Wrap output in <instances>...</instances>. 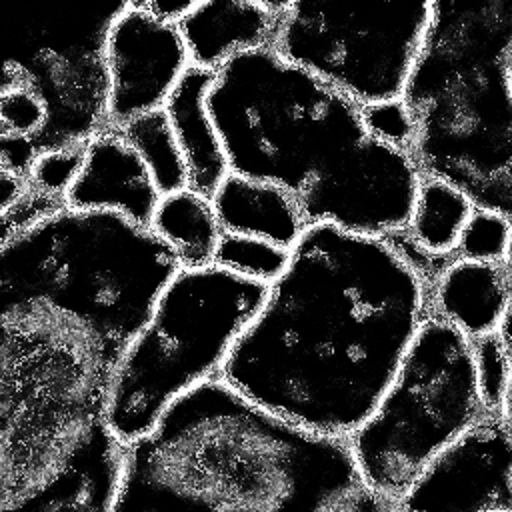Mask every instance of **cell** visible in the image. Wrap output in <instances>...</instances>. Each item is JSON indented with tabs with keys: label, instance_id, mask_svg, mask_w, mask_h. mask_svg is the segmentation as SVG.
<instances>
[{
	"label": "cell",
	"instance_id": "6da1fadb",
	"mask_svg": "<svg viewBox=\"0 0 512 512\" xmlns=\"http://www.w3.org/2000/svg\"><path fill=\"white\" fill-rule=\"evenodd\" d=\"M438 270L404 234L308 224L220 378L296 426L350 438L430 316Z\"/></svg>",
	"mask_w": 512,
	"mask_h": 512
},
{
	"label": "cell",
	"instance_id": "7a4b0ae2",
	"mask_svg": "<svg viewBox=\"0 0 512 512\" xmlns=\"http://www.w3.org/2000/svg\"><path fill=\"white\" fill-rule=\"evenodd\" d=\"M206 106L230 172L284 188L306 224L404 234L422 174L354 100L262 48L216 72Z\"/></svg>",
	"mask_w": 512,
	"mask_h": 512
},
{
	"label": "cell",
	"instance_id": "3957f363",
	"mask_svg": "<svg viewBox=\"0 0 512 512\" xmlns=\"http://www.w3.org/2000/svg\"><path fill=\"white\" fill-rule=\"evenodd\" d=\"M362 484L348 438L296 426L212 378L122 446L108 512H332Z\"/></svg>",
	"mask_w": 512,
	"mask_h": 512
},
{
	"label": "cell",
	"instance_id": "277c9868",
	"mask_svg": "<svg viewBox=\"0 0 512 512\" xmlns=\"http://www.w3.org/2000/svg\"><path fill=\"white\" fill-rule=\"evenodd\" d=\"M126 342L42 292H0V512H20L106 438Z\"/></svg>",
	"mask_w": 512,
	"mask_h": 512
},
{
	"label": "cell",
	"instance_id": "5b68a950",
	"mask_svg": "<svg viewBox=\"0 0 512 512\" xmlns=\"http://www.w3.org/2000/svg\"><path fill=\"white\" fill-rule=\"evenodd\" d=\"M512 0H432L402 94L410 154L474 208L512 218Z\"/></svg>",
	"mask_w": 512,
	"mask_h": 512
},
{
	"label": "cell",
	"instance_id": "8992f818",
	"mask_svg": "<svg viewBox=\"0 0 512 512\" xmlns=\"http://www.w3.org/2000/svg\"><path fill=\"white\" fill-rule=\"evenodd\" d=\"M180 270L150 228L104 210L60 208L0 242V292H42L126 344Z\"/></svg>",
	"mask_w": 512,
	"mask_h": 512
},
{
	"label": "cell",
	"instance_id": "52a82bcc",
	"mask_svg": "<svg viewBox=\"0 0 512 512\" xmlns=\"http://www.w3.org/2000/svg\"><path fill=\"white\" fill-rule=\"evenodd\" d=\"M266 292L268 284L216 264L176 272L110 382L104 422L120 446L150 432L176 398L220 378Z\"/></svg>",
	"mask_w": 512,
	"mask_h": 512
},
{
	"label": "cell",
	"instance_id": "ba28073f",
	"mask_svg": "<svg viewBox=\"0 0 512 512\" xmlns=\"http://www.w3.org/2000/svg\"><path fill=\"white\" fill-rule=\"evenodd\" d=\"M128 0L62 10L16 30L0 86V172L26 178L46 152L108 128L106 38Z\"/></svg>",
	"mask_w": 512,
	"mask_h": 512
},
{
	"label": "cell",
	"instance_id": "9c48e42d",
	"mask_svg": "<svg viewBox=\"0 0 512 512\" xmlns=\"http://www.w3.org/2000/svg\"><path fill=\"white\" fill-rule=\"evenodd\" d=\"M486 414L472 340L430 312L382 400L348 438L362 482L400 506L426 466Z\"/></svg>",
	"mask_w": 512,
	"mask_h": 512
},
{
	"label": "cell",
	"instance_id": "30bf717a",
	"mask_svg": "<svg viewBox=\"0 0 512 512\" xmlns=\"http://www.w3.org/2000/svg\"><path fill=\"white\" fill-rule=\"evenodd\" d=\"M430 18L432 0H284L270 48L366 108L402 98Z\"/></svg>",
	"mask_w": 512,
	"mask_h": 512
},
{
	"label": "cell",
	"instance_id": "8fae6325",
	"mask_svg": "<svg viewBox=\"0 0 512 512\" xmlns=\"http://www.w3.org/2000/svg\"><path fill=\"white\" fill-rule=\"evenodd\" d=\"M400 512H512V434L486 414L448 444L400 500Z\"/></svg>",
	"mask_w": 512,
	"mask_h": 512
},
{
	"label": "cell",
	"instance_id": "7c38bea8",
	"mask_svg": "<svg viewBox=\"0 0 512 512\" xmlns=\"http://www.w3.org/2000/svg\"><path fill=\"white\" fill-rule=\"evenodd\" d=\"M108 128L162 110L192 66L176 24L162 22L132 0L112 24L106 48Z\"/></svg>",
	"mask_w": 512,
	"mask_h": 512
},
{
	"label": "cell",
	"instance_id": "4fadbf2b",
	"mask_svg": "<svg viewBox=\"0 0 512 512\" xmlns=\"http://www.w3.org/2000/svg\"><path fill=\"white\" fill-rule=\"evenodd\" d=\"M162 194L142 156L116 128H104L84 146L82 168L64 196L66 208L118 212L150 228Z\"/></svg>",
	"mask_w": 512,
	"mask_h": 512
},
{
	"label": "cell",
	"instance_id": "5bb4252c",
	"mask_svg": "<svg viewBox=\"0 0 512 512\" xmlns=\"http://www.w3.org/2000/svg\"><path fill=\"white\" fill-rule=\"evenodd\" d=\"M282 2L198 0L178 24L190 64L218 72L232 58L272 46Z\"/></svg>",
	"mask_w": 512,
	"mask_h": 512
},
{
	"label": "cell",
	"instance_id": "9a60e30c",
	"mask_svg": "<svg viewBox=\"0 0 512 512\" xmlns=\"http://www.w3.org/2000/svg\"><path fill=\"white\" fill-rule=\"evenodd\" d=\"M510 300L512 280L504 264L452 256L432 280V314L470 340L496 332Z\"/></svg>",
	"mask_w": 512,
	"mask_h": 512
},
{
	"label": "cell",
	"instance_id": "2e32d148",
	"mask_svg": "<svg viewBox=\"0 0 512 512\" xmlns=\"http://www.w3.org/2000/svg\"><path fill=\"white\" fill-rule=\"evenodd\" d=\"M214 78L216 72L190 66L164 106L186 164L188 188L206 198H214L230 174L226 154L206 106Z\"/></svg>",
	"mask_w": 512,
	"mask_h": 512
},
{
	"label": "cell",
	"instance_id": "e0dca14e",
	"mask_svg": "<svg viewBox=\"0 0 512 512\" xmlns=\"http://www.w3.org/2000/svg\"><path fill=\"white\" fill-rule=\"evenodd\" d=\"M224 232L264 238L290 250L304 232L306 218L284 188L230 172L212 198Z\"/></svg>",
	"mask_w": 512,
	"mask_h": 512
},
{
	"label": "cell",
	"instance_id": "ac0fdd59",
	"mask_svg": "<svg viewBox=\"0 0 512 512\" xmlns=\"http://www.w3.org/2000/svg\"><path fill=\"white\" fill-rule=\"evenodd\" d=\"M150 230L172 248L180 268H204L214 264L216 248L224 232L212 198L192 188L164 194L156 206Z\"/></svg>",
	"mask_w": 512,
	"mask_h": 512
},
{
	"label": "cell",
	"instance_id": "d6986e66",
	"mask_svg": "<svg viewBox=\"0 0 512 512\" xmlns=\"http://www.w3.org/2000/svg\"><path fill=\"white\" fill-rule=\"evenodd\" d=\"M472 212L474 204L464 192L440 178L422 176L404 238L442 268L456 254Z\"/></svg>",
	"mask_w": 512,
	"mask_h": 512
},
{
	"label": "cell",
	"instance_id": "ffe728a7",
	"mask_svg": "<svg viewBox=\"0 0 512 512\" xmlns=\"http://www.w3.org/2000/svg\"><path fill=\"white\" fill-rule=\"evenodd\" d=\"M120 132L142 156L162 196L188 188L186 164L164 108L128 122Z\"/></svg>",
	"mask_w": 512,
	"mask_h": 512
},
{
	"label": "cell",
	"instance_id": "44dd1931",
	"mask_svg": "<svg viewBox=\"0 0 512 512\" xmlns=\"http://www.w3.org/2000/svg\"><path fill=\"white\" fill-rule=\"evenodd\" d=\"M290 250L264 238L222 232L214 264L238 276L270 284L286 268Z\"/></svg>",
	"mask_w": 512,
	"mask_h": 512
},
{
	"label": "cell",
	"instance_id": "7402d4cb",
	"mask_svg": "<svg viewBox=\"0 0 512 512\" xmlns=\"http://www.w3.org/2000/svg\"><path fill=\"white\" fill-rule=\"evenodd\" d=\"M512 242V218L474 208L456 248L458 258L504 264Z\"/></svg>",
	"mask_w": 512,
	"mask_h": 512
},
{
	"label": "cell",
	"instance_id": "603a6c76",
	"mask_svg": "<svg viewBox=\"0 0 512 512\" xmlns=\"http://www.w3.org/2000/svg\"><path fill=\"white\" fill-rule=\"evenodd\" d=\"M472 348L482 402L490 414H496L512 376V360L504 350L498 332L472 340Z\"/></svg>",
	"mask_w": 512,
	"mask_h": 512
},
{
	"label": "cell",
	"instance_id": "cb8c5ba5",
	"mask_svg": "<svg viewBox=\"0 0 512 512\" xmlns=\"http://www.w3.org/2000/svg\"><path fill=\"white\" fill-rule=\"evenodd\" d=\"M82 160L84 146L46 152L34 160L26 180L40 192L64 198L82 168Z\"/></svg>",
	"mask_w": 512,
	"mask_h": 512
},
{
	"label": "cell",
	"instance_id": "d4e9b609",
	"mask_svg": "<svg viewBox=\"0 0 512 512\" xmlns=\"http://www.w3.org/2000/svg\"><path fill=\"white\" fill-rule=\"evenodd\" d=\"M64 198L40 192L36 188L30 186L26 192L8 208H2V232H0V242L12 238L14 234L30 228L32 224L44 220L46 216L58 212L60 208H64Z\"/></svg>",
	"mask_w": 512,
	"mask_h": 512
},
{
	"label": "cell",
	"instance_id": "484cf974",
	"mask_svg": "<svg viewBox=\"0 0 512 512\" xmlns=\"http://www.w3.org/2000/svg\"><path fill=\"white\" fill-rule=\"evenodd\" d=\"M362 114H364V122H366L368 130L376 138L410 152L414 124H412L410 112H408L406 104L402 102V98L366 106V108H362Z\"/></svg>",
	"mask_w": 512,
	"mask_h": 512
},
{
	"label": "cell",
	"instance_id": "4316f807",
	"mask_svg": "<svg viewBox=\"0 0 512 512\" xmlns=\"http://www.w3.org/2000/svg\"><path fill=\"white\" fill-rule=\"evenodd\" d=\"M332 512H400V506L362 484L352 494H348Z\"/></svg>",
	"mask_w": 512,
	"mask_h": 512
},
{
	"label": "cell",
	"instance_id": "83f0119b",
	"mask_svg": "<svg viewBox=\"0 0 512 512\" xmlns=\"http://www.w3.org/2000/svg\"><path fill=\"white\" fill-rule=\"evenodd\" d=\"M138 8L148 12L150 16L168 22L180 24L198 4V0H132Z\"/></svg>",
	"mask_w": 512,
	"mask_h": 512
},
{
	"label": "cell",
	"instance_id": "f1b7e54d",
	"mask_svg": "<svg viewBox=\"0 0 512 512\" xmlns=\"http://www.w3.org/2000/svg\"><path fill=\"white\" fill-rule=\"evenodd\" d=\"M496 332L500 336V342H502L504 350L508 352V356L512 360V300H510V304H508V308H506V312L502 316V322H500Z\"/></svg>",
	"mask_w": 512,
	"mask_h": 512
},
{
	"label": "cell",
	"instance_id": "f546056e",
	"mask_svg": "<svg viewBox=\"0 0 512 512\" xmlns=\"http://www.w3.org/2000/svg\"><path fill=\"white\" fill-rule=\"evenodd\" d=\"M496 416L502 420V424L512 434V376L508 380V386H506V392H504V398H502V404H500Z\"/></svg>",
	"mask_w": 512,
	"mask_h": 512
},
{
	"label": "cell",
	"instance_id": "4dcf8cb0",
	"mask_svg": "<svg viewBox=\"0 0 512 512\" xmlns=\"http://www.w3.org/2000/svg\"><path fill=\"white\" fill-rule=\"evenodd\" d=\"M510 74H512V64H510Z\"/></svg>",
	"mask_w": 512,
	"mask_h": 512
}]
</instances>
